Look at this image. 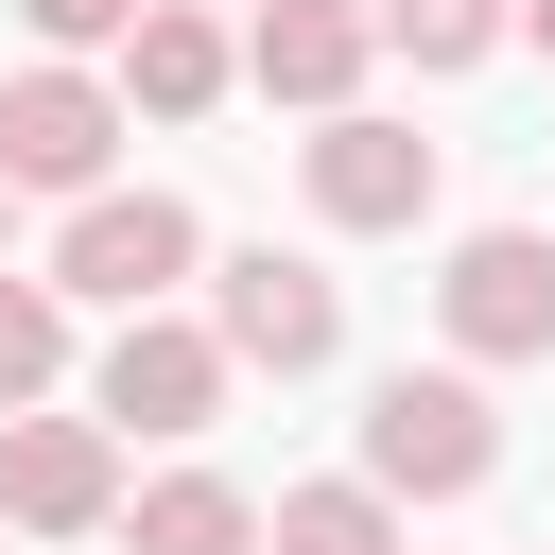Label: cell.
<instances>
[{"label":"cell","mask_w":555,"mask_h":555,"mask_svg":"<svg viewBox=\"0 0 555 555\" xmlns=\"http://www.w3.org/2000/svg\"><path fill=\"white\" fill-rule=\"evenodd\" d=\"M312 225H347V243H399V225H434V139L416 121H382V104H347V121H312Z\"/></svg>","instance_id":"8992f818"},{"label":"cell","mask_w":555,"mask_h":555,"mask_svg":"<svg viewBox=\"0 0 555 555\" xmlns=\"http://www.w3.org/2000/svg\"><path fill=\"white\" fill-rule=\"evenodd\" d=\"M17 17H35V52L69 69V52H121V35L156 17V0H17Z\"/></svg>","instance_id":"9a60e30c"},{"label":"cell","mask_w":555,"mask_h":555,"mask_svg":"<svg viewBox=\"0 0 555 555\" xmlns=\"http://www.w3.org/2000/svg\"><path fill=\"white\" fill-rule=\"evenodd\" d=\"M191 260H208V225H191L173 191H87L69 243H52V295H87V312H173Z\"/></svg>","instance_id":"3957f363"},{"label":"cell","mask_w":555,"mask_h":555,"mask_svg":"<svg viewBox=\"0 0 555 555\" xmlns=\"http://www.w3.org/2000/svg\"><path fill=\"white\" fill-rule=\"evenodd\" d=\"M0 520L17 538H104L121 520V434L104 416H0Z\"/></svg>","instance_id":"52a82bcc"},{"label":"cell","mask_w":555,"mask_h":555,"mask_svg":"<svg viewBox=\"0 0 555 555\" xmlns=\"http://www.w3.org/2000/svg\"><path fill=\"white\" fill-rule=\"evenodd\" d=\"M364 69H382L364 0H260V17H243V87H260V104H312V121H347V104H364Z\"/></svg>","instance_id":"9c48e42d"},{"label":"cell","mask_w":555,"mask_h":555,"mask_svg":"<svg viewBox=\"0 0 555 555\" xmlns=\"http://www.w3.org/2000/svg\"><path fill=\"white\" fill-rule=\"evenodd\" d=\"M121 555H260V503H243L225 468H156V486L121 503Z\"/></svg>","instance_id":"8fae6325"},{"label":"cell","mask_w":555,"mask_h":555,"mask_svg":"<svg viewBox=\"0 0 555 555\" xmlns=\"http://www.w3.org/2000/svg\"><path fill=\"white\" fill-rule=\"evenodd\" d=\"M364 35L416 52V69H486V52L520 35V0H364Z\"/></svg>","instance_id":"5bb4252c"},{"label":"cell","mask_w":555,"mask_h":555,"mask_svg":"<svg viewBox=\"0 0 555 555\" xmlns=\"http://www.w3.org/2000/svg\"><path fill=\"white\" fill-rule=\"evenodd\" d=\"M104 156H121V87H87V69H17L0 87V191H104Z\"/></svg>","instance_id":"ba28073f"},{"label":"cell","mask_w":555,"mask_h":555,"mask_svg":"<svg viewBox=\"0 0 555 555\" xmlns=\"http://www.w3.org/2000/svg\"><path fill=\"white\" fill-rule=\"evenodd\" d=\"M520 35H538V52H555V0H520Z\"/></svg>","instance_id":"2e32d148"},{"label":"cell","mask_w":555,"mask_h":555,"mask_svg":"<svg viewBox=\"0 0 555 555\" xmlns=\"http://www.w3.org/2000/svg\"><path fill=\"white\" fill-rule=\"evenodd\" d=\"M52 382H69V295L0 278V416H52Z\"/></svg>","instance_id":"4fadbf2b"},{"label":"cell","mask_w":555,"mask_h":555,"mask_svg":"<svg viewBox=\"0 0 555 555\" xmlns=\"http://www.w3.org/2000/svg\"><path fill=\"white\" fill-rule=\"evenodd\" d=\"M260 555H399V503H382L364 468H347V486H278Z\"/></svg>","instance_id":"7c38bea8"},{"label":"cell","mask_w":555,"mask_h":555,"mask_svg":"<svg viewBox=\"0 0 555 555\" xmlns=\"http://www.w3.org/2000/svg\"><path fill=\"white\" fill-rule=\"evenodd\" d=\"M208 347L260 364V382H312L347 347V278L295 260V243H243V260H208Z\"/></svg>","instance_id":"7a4b0ae2"},{"label":"cell","mask_w":555,"mask_h":555,"mask_svg":"<svg viewBox=\"0 0 555 555\" xmlns=\"http://www.w3.org/2000/svg\"><path fill=\"white\" fill-rule=\"evenodd\" d=\"M225 382H243V364L208 347V312H121L104 364H87V416H104V434H208Z\"/></svg>","instance_id":"277c9868"},{"label":"cell","mask_w":555,"mask_h":555,"mask_svg":"<svg viewBox=\"0 0 555 555\" xmlns=\"http://www.w3.org/2000/svg\"><path fill=\"white\" fill-rule=\"evenodd\" d=\"M434 330H451V364H538L555 347V243L538 225H468L451 278H434Z\"/></svg>","instance_id":"5b68a950"},{"label":"cell","mask_w":555,"mask_h":555,"mask_svg":"<svg viewBox=\"0 0 555 555\" xmlns=\"http://www.w3.org/2000/svg\"><path fill=\"white\" fill-rule=\"evenodd\" d=\"M486 468H503V416H486L468 364H399V382L364 399V486H382V503H468Z\"/></svg>","instance_id":"6da1fadb"},{"label":"cell","mask_w":555,"mask_h":555,"mask_svg":"<svg viewBox=\"0 0 555 555\" xmlns=\"http://www.w3.org/2000/svg\"><path fill=\"white\" fill-rule=\"evenodd\" d=\"M225 87H243V35H225L208 0H156V17L121 35V104H139V121H208Z\"/></svg>","instance_id":"30bf717a"}]
</instances>
